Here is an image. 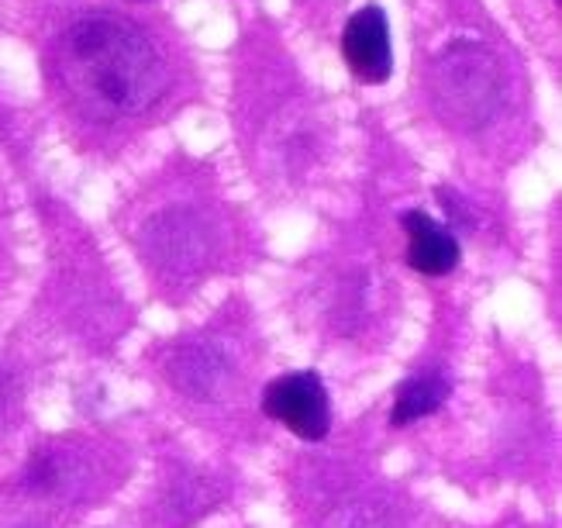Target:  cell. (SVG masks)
<instances>
[{
    "label": "cell",
    "mask_w": 562,
    "mask_h": 528,
    "mask_svg": "<svg viewBox=\"0 0 562 528\" xmlns=\"http://www.w3.org/2000/svg\"><path fill=\"white\" fill-rule=\"evenodd\" d=\"M56 74L87 114L149 111L169 87V69L145 32L125 18H77L56 42Z\"/></svg>",
    "instance_id": "obj_1"
},
{
    "label": "cell",
    "mask_w": 562,
    "mask_h": 528,
    "mask_svg": "<svg viewBox=\"0 0 562 528\" xmlns=\"http://www.w3.org/2000/svg\"><path fill=\"white\" fill-rule=\"evenodd\" d=\"M507 101L504 63L480 42H452L431 63V104L446 125L476 132L497 122Z\"/></svg>",
    "instance_id": "obj_2"
},
{
    "label": "cell",
    "mask_w": 562,
    "mask_h": 528,
    "mask_svg": "<svg viewBox=\"0 0 562 528\" xmlns=\"http://www.w3.org/2000/svg\"><path fill=\"white\" fill-rule=\"evenodd\" d=\"M262 412L307 442L325 439L331 428L328 391H325L322 377L311 370L273 380L262 394Z\"/></svg>",
    "instance_id": "obj_3"
},
{
    "label": "cell",
    "mask_w": 562,
    "mask_h": 528,
    "mask_svg": "<svg viewBox=\"0 0 562 528\" xmlns=\"http://www.w3.org/2000/svg\"><path fill=\"white\" fill-rule=\"evenodd\" d=\"M341 49H346L349 69L362 83H383L394 74V49H390L386 14L376 4H366L349 18L346 35H341Z\"/></svg>",
    "instance_id": "obj_4"
},
{
    "label": "cell",
    "mask_w": 562,
    "mask_h": 528,
    "mask_svg": "<svg viewBox=\"0 0 562 528\" xmlns=\"http://www.w3.org/2000/svg\"><path fill=\"white\" fill-rule=\"evenodd\" d=\"M149 249L159 262L173 270H193L207 256V232L198 214L190 211H166L145 228Z\"/></svg>",
    "instance_id": "obj_5"
},
{
    "label": "cell",
    "mask_w": 562,
    "mask_h": 528,
    "mask_svg": "<svg viewBox=\"0 0 562 528\" xmlns=\"http://www.w3.org/2000/svg\"><path fill=\"white\" fill-rule=\"evenodd\" d=\"M404 232H407V262L425 277H446L459 267V243L456 235L438 225L425 211H404Z\"/></svg>",
    "instance_id": "obj_6"
},
{
    "label": "cell",
    "mask_w": 562,
    "mask_h": 528,
    "mask_svg": "<svg viewBox=\"0 0 562 528\" xmlns=\"http://www.w3.org/2000/svg\"><path fill=\"white\" fill-rule=\"evenodd\" d=\"M446 397H449V383L442 377H435V373L414 377L397 391L394 412H390V425H411L418 418H428L442 407Z\"/></svg>",
    "instance_id": "obj_7"
},
{
    "label": "cell",
    "mask_w": 562,
    "mask_h": 528,
    "mask_svg": "<svg viewBox=\"0 0 562 528\" xmlns=\"http://www.w3.org/2000/svg\"><path fill=\"white\" fill-rule=\"evenodd\" d=\"M169 373L177 377V383L183 391L207 397L217 391V383H222V377H225V359L217 356L211 346H190L173 359V370Z\"/></svg>",
    "instance_id": "obj_8"
},
{
    "label": "cell",
    "mask_w": 562,
    "mask_h": 528,
    "mask_svg": "<svg viewBox=\"0 0 562 528\" xmlns=\"http://www.w3.org/2000/svg\"><path fill=\"white\" fill-rule=\"evenodd\" d=\"M346 528H390V525L380 521V518H373V515H356Z\"/></svg>",
    "instance_id": "obj_9"
},
{
    "label": "cell",
    "mask_w": 562,
    "mask_h": 528,
    "mask_svg": "<svg viewBox=\"0 0 562 528\" xmlns=\"http://www.w3.org/2000/svg\"><path fill=\"white\" fill-rule=\"evenodd\" d=\"M4 401H8V377L0 373V407H4Z\"/></svg>",
    "instance_id": "obj_10"
}]
</instances>
